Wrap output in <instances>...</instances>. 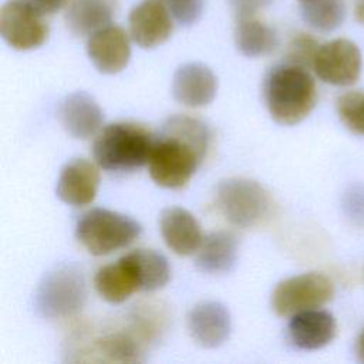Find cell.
I'll list each match as a JSON object with an SVG mask.
<instances>
[{"instance_id": "cell-1", "label": "cell", "mask_w": 364, "mask_h": 364, "mask_svg": "<svg viewBox=\"0 0 364 364\" xmlns=\"http://www.w3.org/2000/svg\"><path fill=\"white\" fill-rule=\"evenodd\" d=\"M210 144V131L205 122L189 115L171 117L155 138L148 172L151 179L162 188H183L200 162Z\"/></svg>"}, {"instance_id": "cell-2", "label": "cell", "mask_w": 364, "mask_h": 364, "mask_svg": "<svg viewBox=\"0 0 364 364\" xmlns=\"http://www.w3.org/2000/svg\"><path fill=\"white\" fill-rule=\"evenodd\" d=\"M263 97L277 124L296 125L314 109L317 87L306 67L287 61L272 67L266 74Z\"/></svg>"}, {"instance_id": "cell-3", "label": "cell", "mask_w": 364, "mask_h": 364, "mask_svg": "<svg viewBox=\"0 0 364 364\" xmlns=\"http://www.w3.org/2000/svg\"><path fill=\"white\" fill-rule=\"evenodd\" d=\"M155 138L135 122H114L101 128L92 142L95 164L108 172H128L148 164Z\"/></svg>"}, {"instance_id": "cell-4", "label": "cell", "mask_w": 364, "mask_h": 364, "mask_svg": "<svg viewBox=\"0 0 364 364\" xmlns=\"http://www.w3.org/2000/svg\"><path fill=\"white\" fill-rule=\"evenodd\" d=\"M216 206L233 226L253 229L263 226L273 213L270 193L249 178H229L216 188Z\"/></svg>"}, {"instance_id": "cell-5", "label": "cell", "mask_w": 364, "mask_h": 364, "mask_svg": "<svg viewBox=\"0 0 364 364\" xmlns=\"http://www.w3.org/2000/svg\"><path fill=\"white\" fill-rule=\"evenodd\" d=\"M141 230V225L128 215L94 208L78 219L75 239L90 255L105 256L131 245Z\"/></svg>"}, {"instance_id": "cell-6", "label": "cell", "mask_w": 364, "mask_h": 364, "mask_svg": "<svg viewBox=\"0 0 364 364\" xmlns=\"http://www.w3.org/2000/svg\"><path fill=\"white\" fill-rule=\"evenodd\" d=\"M85 299L84 276L77 269L64 266L43 277L34 294V307L44 318H67L82 309Z\"/></svg>"}, {"instance_id": "cell-7", "label": "cell", "mask_w": 364, "mask_h": 364, "mask_svg": "<svg viewBox=\"0 0 364 364\" xmlns=\"http://www.w3.org/2000/svg\"><path fill=\"white\" fill-rule=\"evenodd\" d=\"M334 296L333 282L323 273L309 272L287 277L277 283L272 293V309L277 316L318 309Z\"/></svg>"}, {"instance_id": "cell-8", "label": "cell", "mask_w": 364, "mask_h": 364, "mask_svg": "<svg viewBox=\"0 0 364 364\" xmlns=\"http://www.w3.org/2000/svg\"><path fill=\"white\" fill-rule=\"evenodd\" d=\"M44 13L26 0H9L0 10V34L16 50H33L48 37Z\"/></svg>"}, {"instance_id": "cell-9", "label": "cell", "mask_w": 364, "mask_h": 364, "mask_svg": "<svg viewBox=\"0 0 364 364\" xmlns=\"http://www.w3.org/2000/svg\"><path fill=\"white\" fill-rule=\"evenodd\" d=\"M148 341L129 320L127 328L105 331L77 350L75 361L139 363L145 357Z\"/></svg>"}, {"instance_id": "cell-10", "label": "cell", "mask_w": 364, "mask_h": 364, "mask_svg": "<svg viewBox=\"0 0 364 364\" xmlns=\"http://www.w3.org/2000/svg\"><path fill=\"white\" fill-rule=\"evenodd\" d=\"M361 67V51L347 38H336L321 44L313 61V70L317 77L337 87H348L357 82Z\"/></svg>"}, {"instance_id": "cell-11", "label": "cell", "mask_w": 364, "mask_h": 364, "mask_svg": "<svg viewBox=\"0 0 364 364\" xmlns=\"http://www.w3.org/2000/svg\"><path fill=\"white\" fill-rule=\"evenodd\" d=\"M172 13L162 0H142L128 16L129 34L142 48H154L165 43L173 30Z\"/></svg>"}, {"instance_id": "cell-12", "label": "cell", "mask_w": 364, "mask_h": 364, "mask_svg": "<svg viewBox=\"0 0 364 364\" xmlns=\"http://www.w3.org/2000/svg\"><path fill=\"white\" fill-rule=\"evenodd\" d=\"M87 54L100 73L117 74L131 58L129 37L122 27L108 24L88 37Z\"/></svg>"}, {"instance_id": "cell-13", "label": "cell", "mask_w": 364, "mask_h": 364, "mask_svg": "<svg viewBox=\"0 0 364 364\" xmlns=\"http://www.w3.org/2000/svg\"><path fill=\"white\" fill-rule=\"evenodd\" d=\"M98 186L100 172L97 165L84 158H74L61 168L55 193L64 203L80 208L95 199Z\"/></svg>"}, {"instance_id": "cell-14", "label": "cell", "mask_w": 364, "mask_h": 364, "mask_svg": "<svg viewBox=\"0 0 364 364\" xmlns=\"http://www.w3.org/2000/svg\"><path fill=\"white\" fill-rule=\"evenodd\" d=\"M218 91L213 71L202 63H186L176 68L172 78V94L178 102L189 108L209 105Z\"/></svg>"}, {"instance_id": "cell-15", "label": "cell", "mask_w": 364, "mask_h": 364, "mask_svg": "<svg viewBox=\"0 0 364 364\" xmlns=\"http://www.w3.org/2000/svg\"><path fill=\"white\" fill-rule=\"evenodd\" d=\"M188 331L193 341L205 348L222 346L230 334L229 310L219 301H202L188 314Z\"/></svg>"}, {"instance_id": "cell-16", "label": "cell", "mask_w": 364, "mask_h": 364, "mask_svg": "<svg viewBox=\"0 0 364 364\" xmlns=\"http://www.w3.org/2000/svg\"><path fill=\"white\" fill-rule=\"evenodd\" d=\"M159 229L166 246L179 256L196 253L203 240L198 219L189 210L179 206L162 210Z\"/></svg>"}, {"instance_id": "cell-17", "label": "cell", "mask_w": 364, "mask_h": 364, "mask_svg": "<svg viewBox=\"0 0 364 364\" xmlns=\"http://www.w3.org/2000/svg\"><path fill=\"white\" fill-rule=\"evenodd\" d=\"M58 118L63 128L71 136L87 139L98 134L104 115L92 95L84 91H75L61 101Z\"/></svg>"}, {"instance_id": "cell-18", "label": "cell", "mask_w": 364, "mask_h": 364, "mask_svg": "<svg viewBox=\"0 0 364 364\" xmlns=\"http://www.w3.org/2000/svg\"><path fill=\"white\" fill-rule=\"evenodd\" d=\"M290 341L300 350H318L330 344L336 336V318L327 310L310 309L291 316L289 321Z\"/></svg>"}, {"instance_id": "cell-19", "label": "cell", "mask_w": 364, "mask_h": 364, "mask_svg": "<svg viewBox=\"0 0 364 364\" xmlns=\"http://www.w3.org/2000/svg\"><path fill=\"white\" fill-rule=\"evenodd\" d=\"M237 252V239L232 232H212L203 237L202 245L196 252V264L202 272L209 274L226 273L236 264Z\"/></svg>"}, {"instance_id": "cell-20", "label": "cell", "mask_w": 364, "mask_h": 364, "mask_svg": "<svg viewBox=\"0 0 364 364\" xmlns=\"http://www.w3.org/2000/svg\"><path fill=\"white\" fill-rule=\"evenodd\" d=\"M114 11L111 0H71L65 9L64 20L74 36L90 37L111 24Z\"/></svg>"}, {"instance_id": "cell-21", "label": "cell", "mask_w": 364, "mask_h": 364, "mask_svg": "<svg viewBox=\"0 0 364 364\" xmlns=\"http://www.w3.org/2000/svg\"><path fill=\"white\" fill-rule=\"evenodd\" d=\"M94 287L104 300L114 304L122 303L139 291L135 274L124 257L101 266L94 276Z\"/></svg>"}, {"instance_id": "cell-22", "label": "cell", "mask_w": 364, "mask_h": 364, "mask_svg": "<svg viewBox=\"0 0 364 364\" xmlns=\"http://www.w3.org/2000/svg\"><path fill=\"white\" fill-rule=\"evenodd\" d=\"M132 269L138 287L142 291H155L166 286L171 267L166 257L152 249H135L122 256Z\"/></svg>"}, {"instance_id": "cell-23", "label": "cell", "mask_w": 364, "mask_h": 364, "mask_svg": "<svg viewBox=\"0 0 364 364\" xmlns=\"http://www.w3.org/2000/svg\"><path fill=\"white\" fill-rule=\"evenodd\" d=\"M235 44L239 53L256 58L274 51L279 44V37L276 30L264 21L257 17H247L236 20Z\"/></svg>"}, {"instance_id": "cell-24", "label": "cell", "mask_w": 364, "mask_h": 364, "mask_svg": "<svg viewBox=\"0 0 364 364\" xmlns=\"http://www.w3.org/2000/svg\"><path fill=\"white\" fill-rule=\"evenodd\" d=\"M300 13L309 27L330 33L343 24L346 4L344 0H310L300 3Z\"/></svg>"}, {"instance_id": "cell-25", "label": "cell", "mask_w": 364, "mask_h": 364, "mask_svg": "<svg viewBox=\"0 0 364 364\" xmlns=\"http://www.w3.org/2000/svg\"><path fill=\"white\" fill-rule=\"evenodd\" d=\"M336 109L343 125L364 136V91H347L337 98Z\"/></svg>"}, {"instance_id": "cell-26", "label": "cell", "mask_w": 364, "mask_h": 364, "mask_svg": "<svg viewBox=\"0 0 364 364\" xmlns=\"http://www.w3.org/2000/svg\"><path fill=\"white\" fill-rule=\"evenodd\" d=\"M318 44L314 37L306 33H297L291 37L287 47V60L289 63L301 65V67H313V61L316 53L318 50Z\"/></svg>"}, {"instance_id": "cell-27", "label": "cell", "mask_w": 364, "mask_h": 364, "mask_svg": "<svg viewBox=\"0 0 364 364\" xmlns=\"http://www.w3.org/2000/svg\"><path fill=\"white\" fill-rule=\"evenodd\" d=\"M173 18L183 26L193 24L202 14L203 0H165Z\"/></svg>"}, {"instance_id": "cell-28", "label": "cell", "mask_w": 364, "mask_h": 364, "mask_svg": "<svg viewBox=\"0 0 364 364\" xmlns=\"http://www.w3.org/2000/svg\"><path fill=\"white\" fill-rule=\"evenodd\" d=\"M346 212L358 225L364 223V189L360 186L351 188L346 195Z\"/></svg>"}, {"instance_id": "cell-29", "label": "cell", "mask_w": 364, "mask_h": 364, "mask_svg": "<svg viewBox=\"0 0 364 364\" xmlns=\"http://www.w3.org/2000/svg\"><path fill=\"white\" fill-rule=\"evenodd\" d=\"M273 0H228L235 18L256 17L262 9H266Z\"/></svg>"}, {"instance_id": "cell-30", "label": "cell", "mask_w": 364, "mask_h": 364, "mask_svg": "<svg viewBox=\"0 0 364 364\" xmlns=\"http://www.w3.org/2000/svg\"><path fill=\"white\" fill-rule=\"evenodd\" d=\"M38 10H41L44 14H53L58 10H61L68 0H26Z\"/></svg>"}, {"instance_id": "cell-31", "label": "cell", "mask_w": 364, "mask_h": 364, "mask_svg": "<svg viewBox=\"0 0 364 364\" xmlns=\"http://www.w3.org/2000/svg\"><path fill=\"white\" fill-rule=\"evenodd\" d=\"M355 354H357V358L360 361L364 363V328L361 330L358 338H357V343H355Z\"/></svg>"}, {"instance_id": "cell-32", "label": "cell", "mask_w": 364, "mask_h": 364, "mask_svg": "<svg viewBox=\"0 0 364 364\" xmlns=\"http://www.w3.org/2000/svg\"><path fill=\"white\" fill-rule=\"evenodd\" d=\"M355 18H357L358 23H361L364 26V0H361L355 6Z\"/></svg>"}, {"instance_id": "cell-33", "label": "cell", "mask_w": 364, "mask_h": 364, "mask_svg": "<svg viewBox=\"0 0 364 364\" xmlns=\"http://www.w3.org/2000/svg\"><path fill=\"white\" fill-rule=\"evenodd\" d=\"M304 1H310V0H299V3H304Z\"/></svg>"}]
</instances>
